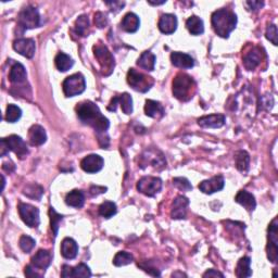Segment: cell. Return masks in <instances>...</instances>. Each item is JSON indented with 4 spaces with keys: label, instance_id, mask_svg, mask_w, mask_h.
<instances>
[{
    "label": "cell",
    "instance_id": "f546056e",
    "mask_svg": "<svg viewBox=\"0 0 278 278\" xmlns=\"http://www.w3.org/2000/svg\"><path fill=\"white\" fill-rule=\"evenodd\" d=\"M186 26L187 30L189 31L192 35H200L204 31V21L197 16H192L188 19L186 21Z\"/></svg>",
    "mask_w": 278,
    "mask_h": 278
},
{
    "label": "cell",
    "instance_id": "ab89813d",
    "mask_svg": "<svg viewBox=\"0 0 278 278\" xmlns=\"http://www.w3.org/2000/svg\"><path fill=\"white\" fill-rule=\"evenodd\" d=\"M19 243H20V248L23 251H24L25 253H30L33 249H34L36 242L32 237L26 236V235H23V236L20 238V241H19Z\"/></svg>",
    "mask_w": 278,
    "mask_h": 278
},
{
    "label": "cell",
    "instance_id": "8992f818",
    "mask_svg": "<svg viewBox=\"0 0 278 278\" xmlns=\"http://www.w3.org/2000/svg\"><path fill=\"white\" fill-rule=\"evenodd\" d=\"M40 25L39 12L34 7H26L19 14L18 26L22 27L23 31L38 27Z\"/></svg>",
    "mask_w": 278,
    "mask_h": 278
},
{
    "label": "cell",
    "instance_id": "681fc988",
    "mask_svg": "<svg viewBox=\"0 0 278 278\" xmlns=\"http://www.w3.org/2000/svg\"><path fill=\"white\" fill-rule=\"evenodd\" d=\"M204 277H224V275L215 270H209L204 273Z\"/></svg>",
    "mask_w": 278,
    "mask_h": 278
},
{
    "label": "cell",
    "instance_id": "30bf717a",
    "mask_svg": "<svg viewBox=\"0 0 278 278\" xmlns=\"http://www.w3.org/2000/svg\"><path fill=\"white\" fill-rule=\"evenodd\" d=\"M19 214L21 219L30 227H37L39 225V210L27 204H19Z\"/></svg>",
    "mask_w": 278,
    "mask_h": 278
},
{
    "label": "cell",
    "instance_id": "d6986e66",
    "mask_svg": "<svg viewBox=\"0 0 278 278\" xmlns=\"http://www.w3.org/2000/svg\"><path fill=\"white\" fill-rule=\"evenodd\" d=\"M177 28V19L174 14H163L159 20V30L163 34H173Z\"/></svg>",
    "mask_w": 278,
    "mask_h": 278
},
{
    "label": "cell",
    "instance_id": "836d02e7",
    "mask_svg": "<svg viewBox=\"0 0 278 278\" xmlns=\"http://www.w3.org/2000/svg\"><path fill=\"white\" fill-rule=\"evenodd\" d=\"M116 205L112 201H105L99 206V214L106 219H110L116 214Z\"/></svg>",
    "mask_w": 278,
    "mask_h": 278
},
{
    "label": "cell",
    "instance_id": "f35d334b",
    "mask_svg": "<svg viewBox=\"0 0 278 278\" xmlns=\"http://www.w3.org/2000/svg\"><path fill=\"white\" fill-rule=\"evenodd\" d=\"M44 194V189L36 184L28 185L24 189V195L32 198V199H40V197Z\"/></svg>",
    "mask_w": 278,
    "mask_h": 278
},
{
    "label": "cell",
    "instance_id": "4dcf8cb0",
    "mask_svg": "<svg viewBox=\"0 0 278 278\" xmlns=\"http://www.w3.org/2000/svg\"><path fill=\"white\" fill-rule=\"evenodd\" d=\"M65 202L73 208H82L85 202V196L81 190H73L65 197Z\"/></svg>",
    "mask_w": 278,
    "mask_h": 278
},
{
    "label": "cell",
    "instance_id": "44dd1931",
    "mask_svg": "<svg viewBox=\"0 0 278 278\" xmlns=\"http://www.w3.org/2000/svg\"><path fill=\"white\" fill-rule=\"evenodd\" d=\"M171 61L174 67L181 69H191L195 65V61L189 55L178 51L171 55Z\"/></svg>",
    "mask_w": 278,
    "mask_h": 278
},
{
    "label": "cell",
    "instance_id": "d6a6232c",
    "mask_svg": "<svg viewBox=\"0 0 278 278\" xmlns=\"http://www.w3.org/2000/svg\"><path fill=\"white\" fill-rule=\"evenodd\" d=\"M235 162H236V167L240 172H247L249 169L250 157H249V154L246 151L240 150V151L236 152V154H235Z\"/></svg>",
    "mask_w": 278,
    "mask_h": 278
},
{
    "label": "cell",
    "instance_id": "ee69618b",
    "mask_svg": "<svg viewBox=\"0 0 278 278\" xmlns=\"http://www.w3.org/2000/svg\"><path fill=\"white\" fill-rule=\"evenodd\" d=\"M95 24L99 28L106 27L108 24V18L105 13L98 12L95 14Z\"/></svg>",
    "mask_w": 278,
    "mask_h": 278
},
{
    "label": "cell",
    "instance_id": "ac0fdd59",
    "mask_svg": "<svg viewBox=\"0 0 278 278\" xmlns=\"http://www.w3.org/2000/svg\"><path fill=\"white\" fill-rule=\"evenodd\" d=\"M51 261H53V254L48 250H39L34 257L32 258L31 265L35 268L36 271L41 270L45 272L46 268H48Z\"/></svg>",
    "mask_w": 278,
    "mask_h": 278
},
{
    "label": "cell",
    "instance_id": "4fadbf2b",
    "mask_svg": "<svg viewBox=\"0 0 278 278\" xmlns=\"http://www.w3.org/2000/svg\"><path fill=\"white\" fill-rule=\"evenodd\" d=\"M121 106L122 110L125 114H131L133 112V99L127 93H122L120 96L113 97L110 102V105L108 106V110L109 111H116L117 106Z\"/></svg>",
    "mask_w": 278,
    "mask_h": 278
},
{
    "label": "cell",
    "instance_id": "5bb4252c",
    "mask_svg": "<svg viewBox=\"0 0 278 278\" xmlns=\"http://www.w3.org/2000/svg\"><path fill=\"white\" fill-rule=\"evenodd\" d=\"M224 185H225V182H224L223 176L218 175V176L210 178V180L201 182L199 184V189L204 192V194L212 195L216 191L222 190L224 188Z\"/></svg>",
    "mask_w": 278,
    "mask_h": 278
},
{
    "label": "cell",
    "instance_id": "9c48e42d",
    "mask_svg": "<svg viewBox=\"0 0 278 278\" xmlns=\"http://www.w3.org/2000/svg\"><path fill=\"white\" fill-rule=\"evenodd\" d=\"M278 225L277 219L273 220L268 227V241H267V258L273 263L277 262L278 258Z\"/></svg>",
    "mask_w": 278,
    "mask_h": 278
},
{
    "label": "cell",
    "instance_id": "74e56055",
    "mask_svg": "<svg viewBox=\"0 0 278 278\" xmlns=\"http://www.w3.org/2000/svg\"><path fill=\"white\" fill-rule=\"evenodd\" d=\"M89 27V20L87 16H81L79 17L76 23H75V31L78 35L86 36V32Z\"/></svg>",
    "mask_w": 278,
    "mask_h": 278
},
{
    "label": "cell",
    "instance_id": "52a82bcc",
    "mask_svg": "<svg viewBox=\"0 0 278 278\" xmlns=\"http://www.w3.org/2000/svg\"><path fill=\"white\" fill-rule=\"evenodd\" d=\"M95 58L98 60L102 73L105 75H110L114 69V58L106 46L97 45L93 47Z\"/></svg>",
    "mask_w": 278,
    "mask_h": 278
},
{
    "label": "cell",
    "instance_id": "816d5d0a",
    "mask_svg": "<svg viewBox=\"0 0 278 278\" xmlns=\"http://www.w3.org/2000/svg\"><path fill=\"white\" fill-rule=\"evenodd\" d=\"M172 276H173V277H176V276H181V277H183V276H184V277H186V275L184 274V273H180V272H177V273H174V274H173Z\"/></svg>",
    "mask_w": 278,
    "mask_h": 278
},
{
    "label": "cell",
    "instance_id": "cb8c5ba5",
    "mask_svg": "<svg viewBox=\"0 0 278 278\" xmlns=\"http://www.w3.org/2000/svg\"><path fill=\"white\" fill-rule=\"evenodd\" d=\"M9 79L12 84H22L25 82L26 79V70L24 68V65L16 62L10 70V73H9Z\"/></svg>",
    "mask_w": 278,
    "mask_h": 278
},
{
    "label": "cell",
    "instance_id": "2e32d148",
    "mask_svg": "<svg viewBox=\"0 0 278 278\" xmlns=\"http://www.w3.org/2000/svg\"><path fill=\"white\" fill-rule=\"evenodd\" d=\"M263 56H264V53H263V50L260 47H253V48L243 56L244 67L249 71L254 70L261 63Z\"/></svg>",
    "mask_w": 278,
    "mask_h": 278
},
{
    "label": "cell",
    "instance_id": "83f0119b",
    "mask_svg": "<svg viewBox=\"0 0 278 278\" xmlns=\"http://www.w3.org/2000/svg\"><path fill=\"white\" fill-rule=\"evenodd\" d=\"M251 260L250 258L243 257L238 261V264L236 267V275L237 277L244 278V277H250L252 275L251 271Z\"/></svg>",
    "mask_w": 278,
    "mask_h": 278
},
{
    "label": "cell",
    "instance_id": "7c38bea8",
    "mask_svg": "<svg viewBox=\"0 0 278 278\" xmlns=\"http://www.w3.org/2000/svg\"><path fill=\"white\" fill-rule=\"evenodd\" d=\"M13 49L21 56H25L27 59H32L35 55L36 45L35 40L32 38H20L14 40Z\"/></svg>",
    "mask_w": 278,
    "mask_h": 278
},
{
    "label": "cell",
    "instance_id": "484cf974",
    "mask_svg": "<svg viewBox=\"0 0 278 278\" xmlns=\"http://www.w3.org/2000/svg\"><path fill=\"white\" fill-rule=\"evenodd\" d=\"M236 202H238L239 204H241L243 208H246L248 211H253L257 206L256 198L250 192H248L246 190H240L236 198H235Z\"/></svg>",
    "mask_w": 278,
    "mask_h": 278
},
{
    "label": "cell",
    "instance_id": "7bdbcfd3",
    "mask_svg": "<svg viewBox=\"0 0 278 278\" xmlns=\"http://www.w3.org/2000/svg\"><path fill=\"white\" fill-rule=\"evenodd\" d=\"M266 38L272 41L273 45H277V27L275 24L268 25L266 28Z\"/></svg>",
    "mask_w": 278,
    "mask_h": 278
},
{
    "label": "cell",
    "instance_id": "c3c4849f",
    "mask_svg": "<svg viewBox=\"0 0 278 278\" xmlns=\"http://www.w3.org/2000/svg\"><path fill=\"white\" fill-rule=\"evenodd\" d=\"M107 188L106 187H99V186H93L91 188V194L93 196H98L99 194H103V192H106Z\"/></svg>",
    "mask_w": 278,
    "mask_h": 278
},
{
    "label": "cell",
    "instance_id": "e575fe53",
    "mask_svg": "<svg viewBox=\"0 0 278 278\" xmlns=\"http://www.w3.org/2000/svg\"><path fill=\"white\" fill-rule=\"evenodd\" d=\"M133 260L134 258L130 253L121 251L119 253H116V256L114 257V259H113V264L115 266H124L127 264H130Z\"/></svg>",
    "mask_w": 278,
    "mask_h": 278
},
{
    "label": "cell",
    "instance_id": "4316f807",
    "mask_svg": "<svg viewBox=\"0 0 278 278\" xmlns=\"http://www.w3.org/2000/svg\"><path fill=\"white\" fill-rule=\"evenodd\" d=\"M139 25H140L139 18L133 12L127 13L121 23L122 28L127 33H135L139 28Z\"/></svg>",
    "mask_w": 278,
    "mask_h": 278
},
{
    "label": "cell",
    "instance_id": "d4e9b609",
    "mask_svg": "<svg viewBox=\"0 0 278 278\" xmlns=\"http://www.w3.org/2000/svg\"><path fill=\"white\" fill-rule=\"evenodd\" d=\"M145 113L147 116L153 117V119H161L164 116V108L160 102L154 100H147L145 105Z\"/></svg>",
    "mask_w": 278,
    "mask_h": 278
},
{
    "label": "cell",
    "instance_id": "f907efd6",
    "mask_svg": "<svg viewBox=\"0 0 278 278\" xmlns=\"http://www.w3.org/2000/svg\"><path fill=\"white\" fill-rule=\"evenodd\" d=\"M148 2H149L150 4H153V6H158V4H163V3H166L167 1H166V0H163V1H157V2H152V1H150V0H149Z\"/></svg>",
    "mask_w": 278,
    "mask_h": 278
},
{
    "label": "cell",
    "instance_id": "603a6c76",
    "mask_svg": "<svg viewBox=\"0 0 278 278\" xmlns=\"http://www.w3.org/2000/svg\"><path fill=\"white\" fill-rule=\"evenodd\" d=\"M78 253V246L75 242V240L72 238H64L62 243H61V254L63 258L72 260V259L76 258Z\"/></svg>",
    "mask_w": 278,
    "mask_h": 278
},
{
    "label": "cell",
    "instance_id": "e0dca14e",
    "mask_svg": "<svg viewBox=\"0 0 278 278\" xmlns=\"http://www.w3.org/2000/svg\"><path fill=\"white\" fill-rule=\"evenodd\" d=\"M189 205V200L184 196H178L173 202L171 216L173 220H183L186 218L187 208Z\"/></svg>",
    "mask_w": 278,
    "mask_h": 278
},
{
    "label": "cell",
    "instance_id": "d590c367",
    "mask_svg": "<svg viewBox=\"0 0 278 278\" xmlns=\"http://www.w3.org/2000/svg\"><path fill=\"white\" fill-rule=\"evenodd\" d=\"M22 116V111L20 108L16 105H9L7 107L6 111V120L9 123H14L18 120H20V117Z\"/></svg>",
    "mask_w": 278,
    "mask_h": 278
},
{
    "label": "cell",
    "instance_id": "f1b7e54d",
    "mask_svg": "<svg viewBox=\"0 0 278 278\" xmlns=\"http://www.w3.org/2000/svg\"><path fill=\"white\" fill-rule=\"evenodd\" d=\"M137 65L146 71H153L155 65V56L150 51H145L139 56Z\"/></svg>",
    "mask_w": 278,
    "mask_h": 278
},
{
    "label": "cell",
    "instance_id": "8d00e7d4",
    "mask_svg": "<svg viewBox=\"0 0 278 278\" xmlns=\"http://www.w3.org/2000/svg\"><path fill=\"white\" fill-rule=\"evenodd\" d=\"M49 215H50V222H51V229H53L54 236L56 238V235H58L59 225L61 223V221H62L63 216L60 215L59 213H56V210L54 208L49 209Z\"/></svg>",
    "mask_w": 278,
    "mask_h": 278
},
{
    "label": "cell",
    "instance_id": "9a60e30c",
    "mask_svg": "<svg viewBox=\"0 0 278 278\" xmlns=\"http://www.w3.org/2000/svg\"><path fill=\"white\" fill-rule=\"evenodd\" d=\"M105 161L98 154H91L85 157L81 162V167L87 173H97L103 167Z\"/></svg>",
    "mask_w": 278,
    "mask_h": 278
},
{
    "label": "cell",
    "instance_id": "3957f363",
    "mask_svg": "<svg viewBox=\"0 0 278 278\" xmlns=\"http://www.w3.org/2000/svg\"><path fill=\"white\" fill-rule=\"evenodd\" d=\"M196 93V83L185 73L177 74L173 79V95L181 101H188Z\"/></svg>",
    "mask_w": 278,
    "mask_h": 278
},
{
    "label": "cell",
    "instance_id": "b9f144b4",
    "mask_svg": "<svg viewBox=\"0 0 278 278\" xmlns=\"http://www.w3.org/2000/svg\"><path fill=\"white\" fill-rule=\"evenodd\" d=\"M92 276V272L89 270V267L84 264V263H81L78 264L76 267L73 268V277H91Z\"/></svg>",
    "mask_w": 278,
    "mask_h": 278
},
{
    "label": "cell",
    "instance_id": "6da1fadb",
    "mask_svg": "<svg viewBox=\"0 0 278 278\" xmlns=\"http://www.w3.org/2000/svg\"><path fill=\"white\" fill-rule=\"evenodd\" d=\"M78 119L85 125L93 127L97 134H105L110 126V122L102 114L98 106L92 101H83L76 107Z\"/></svg>",
    "mask_w": 278,
    "mask_h": 278
},
{
    "label": "cell",
    "instance_id": "ffe728a7",
    "mask_svg": "<svg viewBox=\"0 0 278 278\" xmlns=\"http://www.w3.org/2000/svg\"><path fill=\"white\" fill-rule=\"evenodd\" d=\"M198 124L204 129H220L225 124V116L222 114H211L200 117Z\"/></svg>",
    "mask_w": 278,
    "mask_h": 278
},
{
    "label": "cell",
    "instance_id": "7402d4cb",
    "mask_svg": "<svg viewBox=\"0 0 278 278\" xmlns=\"http://www.w3.org/2000/svg\"><path fill=\"white\" fill-rule=\"evenodd\" d=\"M28 138L32 146H41L46 143L47 135L44 127L40 125H33L28 130Z\"/></svg>",
    "mask_w": 278,
    "mask_h": 278
},
{
    "label": "cell",
    "instance_id": "1f68e13d",
    "mask_svg": "<svg viewBox=\"0 0 278 278\" xmlns=\"http://www.w3.org/2000/svg\"><path fill=\"white\" fill-rule=\"evenodd\" d=\"M55 63H56V69H58L60 72H67V71H69L71 68L73 67L74 61L70 56L65 55L63 53H60L58 54V56H56Z\"/></svg>",
    "mask_w": 278,
    "mask_h": 278
},
{
    "label": "cell",
    "instance_id": "277c9868",
    "mask_svg": "<svg viewBox=\"0 0 278 278\" xmlns=\"http://www.w3.org/2000/svg\"><path fill=\"white\" fill-rule=\"evenodd\" d=\"M127 83L136 92L146 93L153 86L154 81L152 77L148 76L141 72H138L135 69H130L127 73Z\"/></svg>",
    "mask_w": 278,
    "mask_h": 278
},
{
    "label": "cell",
    "instance_id": "ba28073f",
    "mask_svg": "<svg viewBox=\"0 0 278 278\" xmlns=\"http://www.w3.org/2000/svg\"><path fill=\"white\" fill-rule=\"evenodd\" d=\"M162 189V181L159 177L145 176L138 181L137 190L148 197H154Z\"/></svg>",
    "mask_w": 278,
    "mask_h": 278
},
{
    "label": "cell",
    "instance_id": "8fae6325",
    "mask_svg": "<svg viewBox=\"0 0 278 278\" xmlns=\"http://www.w3.org/2000/svg\"><path fill=\"white\" fill-rule=\"evenodd\" d=\"M2 140L4 141V144H6L7 148L10 150V151L16 153L21 160L24 159L28 154V149L25 141L23 140L20 136L11 135L9 136L8 138H3Z\"/></svg>",
    "mask_w": 278,
    "mask_h": 278
},
{
    "label": "cell",
    "instance_id": "7dc6e473",
    "mask_svg": "<svg viewBox=\"0 0 278 278\" xmlns=\"http://www.w3.org/2000/svg\"><path fill=\"white\" fill-rule=\"evenodd\" d=\"M61 276L62 277H73V267H71L70 265H63Z\"/></svg>",
    "mask_w": 278,
    "mask_h": 278
},
{
    "label": "cell",
    "instance_id": "bcb514c9",
    "mask_svg": "<svg viewBox=\"0 0 278 278\" xmlns=\"http://www.w3.org/2000/svg\"><path fill=\"white\" fill-rule=\"evenodd\" d=\"M25 275L28 277H41L42 274H39L38 272L35 271V268L32 265H27L25 267Z\"/></svg>",
    "mask_w": 278,
    "mask_h": 278
},
{
    "label": "cell",
    "instance_id": "60d3db41",
    "mask_svg": "<svg viewBox=\"0 0 278 278\" xmlns=\"http://www.w3.org/2000/svg\"><path fill=\"white\" fill-rule=\"evenodd\" d=\"M174 186L182 191H190L192 189L191 184L185 177H176L173 180Z\"/></svg>",
    "mask_w": 278,
    "mask_h": 278
},
{
    "label": "cell",
    "instance_id": "5b68a950",
    "mask_svg": "<svg viewBox=\"0 0 278 278\" xmlns=\"http://www.w3.org/2000/svg\"><path fill=\"white\" fill-rule=\"evenodd\" d=\"M62 87L65 96L74 97L84 93L86 88V82L81 73H75L64 79Z\"/></svg>",
    "mask_w": 278,
    "mask_h": 278
},
{
    "label": "cell",
    "instance_id": "f6af8a7d",
    "mask_svg": "<svg viewBox=\"0 0 278 278\" xmlns=\"http://www.w3.org/2000/svg\"><path fill=\"white\" fill-rule=\"evenodd\" d=\"M246 4L250 10L258 11L259 9H261L263 6H264V2L263 1H247Z\"/></svg>",
    "mask_w": 278,
    "mask_h": 278
},
{
    "label": "cell",
    "instance_id": "7a4b0ae2",
    "mask_svg": "<svg viewBox=\"0 0 278 278\" xmlns=\"http://www.w3.org/2000/svg\"><path fill=\"white\" fill-rule=\"evenodd\" d=\"M212 27L219 36L227 38L237 25V16L227 9H220L213 12L211 18Z\"/></svg>",
    "mask_w": 278,
    "mask_h": 278
}]
</instances>
